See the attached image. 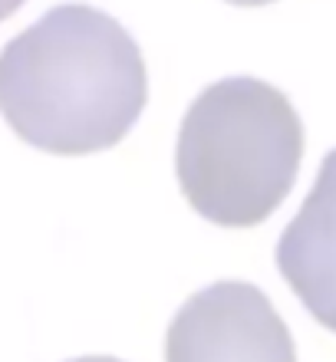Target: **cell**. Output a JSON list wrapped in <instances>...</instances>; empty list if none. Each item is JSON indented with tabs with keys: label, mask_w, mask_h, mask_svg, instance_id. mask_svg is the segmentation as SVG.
<instances>
[{
	"label": "cell",
	"mask_w": 336,
	"mask_h": 362,
	"mask_svg": "<svg viewBox=\"0 0 336 362\" xmlns=\"http://www.w3.org/2000/svg\"><path fill=\"white\" fill-rule=\"evenodd\" d=\"M149 99L129 30L86 4H63L0 53V112L33 148L93 155L112 148Z\"/></svg>",
	"instance_id": "cell-1"
},
{
	"label": "cell",
	"mask_w": 336,
	"mask_h": 362,
	"mask_svg": "<svg viewBox=\"0 0 336 362\" xmlns=\"http://www.w3.org/2000/svg\"><path fill=\"white\" fill-rule=\"evenodd\" d=\"M303 125L290 99L250 76L208 86L185 112L175 172L182 194L221 228L267 221L290 194Z\"/></svg>",
	"instance_id": "cell-2"
},
{
	"label": "cell",
	"mask_w": 336,
	"mask_h": 362,
	"mask_svg": "<svg viewBox=\"0 0 336 362\" xmlns=\"http://www.w3.org/2000/svg\"><path fill=\"white\" fill-rule=\"evenodd\" d=\"M165 362H297L287 323L254 284L198 290L165 333Z\"/></svg>",
	"instance_id": "cell-3"
},
{
	"label": "cell",
	"mask_w": 336,
	"mask_h": 362,
	"mask_svg": "<svg viewBox=\"0 0 336 362\" xmlns=\"http://www.w3.org/2000/svg\"><path fill=\"white\" fill-rule=\"evenodd\" d=\"M277 267L310 316L336 333V148L320 165L300 214L280 234Z\"/></svg>",
	"instance_id": "cell-4"
},
{
	"label": "cell",
	"mask_w": 336,
	"mask_h": 362,
	"mask_svg": "<svg viewBox=\"0 0 336 362\" xmlns=\"http://www.w3.org/2000/svg\"><path fill=\"white\" fill-rule=\"evenodd\" d=\"M20 4H23V0H0V23H4L10 13H17Z\"/></svg>",
	"instance_id": "cell-5"
},
{
	"label": "cell",
	"mask_w": 336,
	"mask_h": 362,
	"mask_svg": "<svg viewBox=\"0 0 336 362\" xmlns=\"http://www.w3.org/2000/svg\"><path fill=\"white\" fill-rule=\"evenodd\" d=\"M69 362H122L115 356H79V359H69Z\"/></svg>",
	"instance_id": "cell-6"
},
{
	"label": "cell",
	"mask_w": 336,
	"mask_h": 362,
	"mask_svg": "<svg viewBox=\"0 0 336 362\" xmlns=\"http://www.w3.org/2000/svg\"><path fill=\"white\" fill-rule=\"evenodd\" d=\"M228 4H238V7H260V4H274V0H228Z\"/></svg>",
	"instance_id": "cell-7"
}]
</instances>
